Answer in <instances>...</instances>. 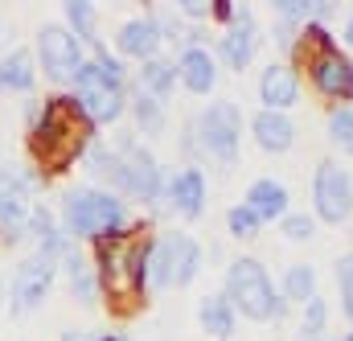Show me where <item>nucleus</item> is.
<instances>
[{
	"mask_svg": "<svg viewBox=\"0 0 353 341\" xmlns=\"http://www.w3.org/2000/svg\"><path fill=\"white\" fill-rule=\"evenodd\" d=\"M83 119H87V115H79V103L54 99V103L46 107V119H41V128H37V136H33V148H37L41 165H50V169L70 165V157H74L79 144H83Z\"/></svg>",
	"mask_w": 353,
	"mask_h": 341,
	"instance_id": "1",
	"label": "nucleus"
},
{
	"mask_svg": "<svg viewBox=\"0 0 353 341\" xmlns=\"http://www.w3.org/2000/svg\"><path fill=\"white\" fill-rule=\"evenodd\" d=\"M226 300H230V309H239L251 321H271V317L283 313L279 300H275L271 275L263 271L259 259H234L230 263V271H226Z\"/></svg>",
	"mask_w": 353,
	"mask_h": 341,
	"instance_id": "2",
	"label": "nucleus"
},
{
	"mask_svg": "<svg viewBox=\"0 0 353 341\" xmlns=\"http://www.w3.org/2000/svg\"><path fill=\"white\" fill-rule=\"evenodd\" d=\"M62 222L70 235H123V206L103 189H74L62 206Z\"/></svg>",
	"mask_w": 353,
	"mask_h": 341,
	"instance_id": "3",
	"label": "nucleus"
},
{
	"mask_svg": "<svg viewBox=\"0 0 353 341\" xmlns=\"http://www.w3.org/2000/svg\"><path fill=\"white\" fill-rule=\"evenodd\" d=\"M201 251L189 235H165L152 251H148V280L157 288H173V284H189L197 275Z\"/></svg>",
	"mask_w": 353,
	"mask_h": 341,
	"instance_id": "4",
	"label": "nucleus"
},
{
	"mask_svg": "<svg viewBox=\"0 0 353 341\" xmlns=\"http://www.w3.org/2000/svg\"><path fill=\"white\" fill-rule=\"evenodd\" d=\"M312 206L325 222L341 226L353 210V181L345 177V169L337 161H321L316 177H312Z\"/></svg>",
	"mask_w": 353,
	"mask_h": 341,
	"instance_id": "5",
	"label": "nucleus"
},
{
	"mask_svg": "<svg viewBox=\"0 0 353 341\" xmlns=\"http://www.w3.org/2000/svg\"><path fill=\"white\" fill-rule=\"evenodd\" d=\"M239 136H243V115L234 103H210L201 115V144L214 161L234 165L239 161Z\"/></svg>",
	"mask_w": 353,
	"mask_h": 341,
	"instance_id": "6",
	"label": "nucleus"
},
{
	"mask_svg": "<svg viewBox=\"0 0 353 341\" xmlns=\"http://www.w3.org/2000/svg\"><path fill=\"white\" fill-rule=\"evenodd\" d=\"M37 58H41V66H46V75L54 79V83H79V75H83V46H79V37L70 33V29H41L37 33Z\"/></svg>",
	"mask_w": 353,
	"mask_h": 341,
	"instance_id": "7",
	"label": "nucleus"
},
{
	"mask_svg": "<svg viewBox=\"0 0 353 341\" xmlns=\"http://www.w3.org/2000/svg\"><path fill=\"white\" fill-rule=\"evenodd\" d=\"M107 177H111L115 189H123V193H132V197H140V202H152V197L161 193V169H157V161H152L148 153H140V148H123V157L111 153Z\"/></svg>",
	"mask_w": 353,
	"mask_h": 341,
	"instance_id": "8",
	"label": "nucleus"
},
{
	"mask_svg": "<svg viewBox=\"0 0 353 341\" xmlns=\"http://www.w3.org/2000/svg\"><path fill=\"white\" fill-rule=\"evenodd\" d=\"M74 103H79V111L87 115L90 124H111V119H119V111H123L119 86L111 83L94 62H87L83 75H79V95H74Z\"/></svg>",
	"mask_w": 353,
	"mask_h": 341,
	"instance_id": "9",
	"label": "nucleus"
},
{
	"mask_svg": "<svg viewBox=\"0 0 353 341\" xmlns=\"http://www.w3.org/2000/svg\"><path fill=\"white\" fill-rule=\"evenodd\" d=\"M50 284H54V267H50V259H46V255L25 259V263L17 267L12 304H17V309H33V304H41V300H46V292H50Z\"/></svg>",
	"mask_w": 353,
	"mask_h": 341,
	"instance_id": "10",
	"label": "nucleus"
},
{
	"mask_svg": "<svg viewBox=\"0 0 353 341\" xmlns=\"http://www.w3.org/2000/svg\"><path fill=\"white\" fill-rule=\"evenodd\" d=\"M312 83H316L321 95H329V99L353 95V66L337 54V50H325V54L312 62Z\"/></svg>",
	"mask_w": 353,
	"mask_h": 341,
	"instance_id": "11",
	"label": "nucleus"
},
{
	"mask_svg": "<svg viewBox=\"0 0 353 341\" xmlns=\"http://www.w3.org/2000/svg\"><path fill=\"white\" fill-rule=\"evenodd\" d=\"M259 99L267 103V111H283L300 99V83L288 66H267L259 79Z\"/></svg>",
	"mask_w": 353,
	"mask_h": 341,
	"instance_id": "12",
	"label": "nucleus"
},
{
	"mask_svg": "<svg viewBox=\"0 0 353 341\" xmlns=\"http://www.w3.org/2000/svg\"><path fill=\"white\" fill-rule=\"evenodd\" d=\"M251 132H255L259 148H267V153H288L292 136H296V128H292V119L283 111H259L255 124H251Z\"/></svg>",
	"mask_w": 353,
	"mask_h": 341,
	"instance_id": "13",
	"label": "nucleus"
},
{
	"mask_svg": "<svg viewBox=\"0 0 353 341\" xmlns=\"http://www.w3.org/2000/svg\"><path fill=\"white\" fill-rule=\"evenodd\" d=\"M176 75H181V83L189 86L193 95H205L214 79H218V66H214V58H210V50H185L181 54V62H176Z\"/></svg>",
	"mask_w": 353,
	"mask_h": 341,
	"instance_id": "14",
	"label": "nucleus"
},
{
	"mask_svg": "<svg viewBox=\"0 0 353 341\" xmlns=\"http://www.w3.org/2000/svg\"><path fill=\"white\" fill-rule=\"evenodd\" d=\"M251 58H255V29H251V21H247V12H243V21L230 25L226 37H222V62H226L230 70H247Z\"/></svg>",
	"mask_w": 353,
	"mask_h": 341,
	"instance_id": "15",
	"label": "nucleus"
},
{
	"mask_svg": "<svg viewBox=\"0 0 353 341\" xmlns=\"http://www.w3.org/2000/svg\"><path fill=\"white\" fill-rule=\"evenodd\" d=\"M173 210H181L185 218H197L205 210V177L197 169H185L173 177Z\"/></svg>",
	"mask_w": 353,
	"mask_h": 341,
	"instance_id": "16",
	"label": "nucleus"
},
{
	"mask_svg": "<svg viewBox=\"0 0 353 341\" xmlns=\"http://www.w3.org/2000/svg\"><path fill=\"white\" fill-rule=\"evenodd\" d=\"M161 25L157 21H128L123 29H119V50L123 54H132V58H152L157 54V46H161Z\"/></svg>",
	"mask_w": 353,
	"mask_h": 341,
	"instance_id": "17",
	"label": "nucleus"
},
{
	"mask_svg": "<svg viewBox=\"0 0 353 341\" xmlns=\"http://www.w3.org/2000/svg\"><path fill=\"white\" fill-rule=\"evenodd\" d=\"M247 206L255 210V218L259 222H271V218H279L283 210H288V189L279 185V181H255L251 185V193H247Z\"/></svg>",
	"mask_w": 353,
	"mask_h": 341,
	"instance_id": "18",
	"label": "nucleus"
},
{
	"mask_svg": "<svg viewBox=\"0 0 353 341\" xmlns=\"http://www.w3.org/2000/svg\"><path fill=\"white\" fill-rule=\"evenodd\" d=\"M25 214H29V197H25L21 177L0 173V222H4V231L21 226V222H25Z\"/></svg>",
	"mask_w": 353,
	"mask_h": 341,
	"instance_id": "19",
	"label": "nucleus"
},
{
	"mask_svg": "<svg viewBox=\"0 0 353 341\" xmlns=\"http://www.w3.org/2000/svg\"><path fill=\"white\" fill-rule=\"evenodd\" d=\"M173 83H176V66L173 62H165V58H148V62H144V70H140V86H144L148 99L165 103V99L173 95Z\"/></svg>",
	"mask_w": 353,
	"mask_h": 341,
	"instance_id": "20",
	"label": "nucleus"
},
{
	"mask_svg": "<svg viewBox=\"0 0 353 341\" xmlns=\"http://www.w3.org/2000/svg\"><path fill=\"white\" fill-rule=\"evenodd\" d=\"M0 86L4 90H33V58H29V50H12L0 62Z\"/></svg>",
	"mask_w": 353,
	"mask_h": 341,
	"instance_id": "21",
	"label": "nucleus"
},
{
	"mask_svg": "<svg viewBox=\"0 0 353 341\" xmlns=\"http://www.w3.org/2000/svg\"><path fill=\"white\" fill-rule=\"evenodd\" d=\"M201 325H205V333H214V338H230L234 333V309H230V300L226 296H210V300H201Z\"/></svg>",
	"mask_w": 353,
	"mask_h": 341,
	"instance_id": "22",
	"label": "nucleus"
},
{
	"mask_svg": "<svg viewBox=\"0 0 353 341\" xmlns=\"http://www.w3.org/2000/svg\"><path fill=\"white\" fill-rule=\"evenodd\" d=\"M283 292L292 296V300H312V292H316V271L308 267V263H296V267H288V275H283Z\"/></svg>",
	"mask_w": 353,
	"mask_h": 341,
	"instance_id": "23",
	"label": "nucleus"
},
{
	"mask_svg": "<svg viewBox=\"0 0 353 341\" xmlns=\"http://www.w3.org/2000/svg\"><path fill=\"white\" fill-rule=\"evenodd\" d=\"M66 271H70V284H74V296H83V300H94V292H99V284H94V271H90V263L83 255H66Z\"/></svg>",
	"mask_w": 353,
	"mask_h": 341,
	"instance_id": "24",
	"label": "nucleus"
},
{
	"mask_svg": "<svg viewBox=\"0 0 353 341\" xmlns=\"http://www.w3.org/2000/svg\"><path fill=\"white\" fill-rule=\"evenodd\" d=\"M226 226H230L234 239H255V235H259V218H255L251 206H234V210L226 214Z\"/></svg>",
	"mask_w": 353,
	"mask_h": 341,
	"instance_id": "25",
	"label": "nucleus"
},
{
	"mask_svg": "<svg viewBox=\"0 0 353 341\" xmlns=\"http://www.w3.org/2000/svg\"><path fill=\"white\" fill-rule=\"evenodd\" d=\"M329 136L353 157V111H333L329 115Z\"/></svg>",
	"mask_w": 353,
	"mask_h": 341,
	"instance_id": "26",
	"label": "nucleus"
},
{
	"mask_svg": "<svg viewBox=\"0 0 353 341\" xmlns=\"http://www.w3.org/2000/svg\"><path fill=\"white\" fill-rule=\"evenodd\" d=\"M300 333H304V341H316L325 333V300H321V296L308 300V313H304V329H300Z\"/></svg>",
	"mask_w": 353,
	"mask_h": 341,
	"instance_id": "27",
	"label": "nucleus"
},
{
	"mask_svg": "<svg viewBox=\"0 0 353 341\" xmlns=\"http://www.w3.org/2000/svg\"><path fill=\"white\" fill-rule=\"evenodd\" d=\"M66 17H70V25H74L83 37H94V4H79V0H70V4H66Z\"/></svg>",
	"mask_w": 353,
	"mask_h": 341,
	"instance_id": "28",
	"label": "nucleus"
},
{
	"mask_svg": "<svg viewBox=\"0 0 353 341\" xmlns=\"http://www.w3.org/2000/svg\"><path fill=\"white\" fill-rule=\"evenodd\" d=\"M136 119H140V128H148V132H161V103L157 99H148V95H140L136 99Z\"/></svg>",
	"mask_w": 353,
	"mask_h": 341,
	"instance_id": "29",
	"label": "nucleus"
},
{
	"mask_svg": "<svg viewBox=\"0 0 353 341\" xmlns=\"http://www.w3.org/2000/svg\"><path fill=\"white\" fill-rule=\"evenodd\" d=\"M283 235L296 239V243H304V239H312V222H308L304 214H288V218H283Z\"/></svg>",
	"mask_w": 353,
	"mask_h": 341,
	"instance_id": "30",
	"label": "nucleus"
},
{
	"mask_svg": "<svg viewBox=\"0 0 353 341\" xmlns=\"http://www.w3.org/2000/svg\"><path fill=\"white\" fill-rule=\"evenodd\" d=\"M337 280H341V292H345V313H350V321H353V255L341 259Z\"/></svg>",
	"mask_w": 353,
	"mask_h": 341,
	"instance_id": "31",
	"label": "nucleus"
},
{
	"mask_svg": "<svg viewBox=\"0 0 353 341\" xmlns=\"http://www.w3.org/2000/svg\"><path fill=\"white\" fill-rule=\"evenodd\" d=\"M275 12H279L283 21H308L316 8H312V4H275Z\"/></svg>",
	"mask_w": 353,
	"mask_h": 341,
	"instance_id": "32",
	"label": "nucleus"
},
{
	"mask_svg": "<svg viewBox=\"0 0 353 341\" xmlns=\"http://www.w3.org/2000/svg\"><path fill=\"white\" fill-rule=\"evenodd\" d=\"M345 41L353 46V17H350V25H345Z\"/></svg>",
	"mask_w": 353,
	"mask_h": 341,
	"instance_id": "33",
	"label": "nucleus"
},
{
	"mask_svg": "<svg viewBox=\"0 0 353 341\" xmlns=\"http://www.w3.org/2000/svg\"><path fill=\"white\" fill-rule=\"evenodd\" d=\"M99 341H119V338H99Z\"/></svg>",
	"mask_w": 353,
	"mask_h": 341,
	"instance_id": "34",
	"label": "nucleus"
},
{
	"mask_svg": "<svg viewBox=\"0 0 353 341\" xmlns=\"http://www.w3.org/2000/svg\"><path fill=\"white\" fill-rule=\"evenodd\" d=\"M345 341H353V333H350V338H345Z\"/></svg>",
	"mask_w": 353,
	"mask_h": 341,
	"instance_id": "35",
	"label": "nucleus"
}]
</instances>
